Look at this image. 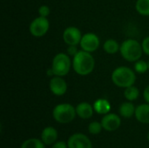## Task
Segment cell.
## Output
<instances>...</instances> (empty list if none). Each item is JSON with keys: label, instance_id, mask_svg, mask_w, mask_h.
<instances>
[{"label": "cell", "instance_id": "obj_9", "mask_svg": "<svg viewBox=\"0 0 149 148\" xmlns=\"http://www.w3.org/2000/svg\"><path fill=\"white\" fill-rule=\"evenodd\" d=\"M82 35L80 31L74 26L67 27L63 33V39L68 45H77L80 44Z\"/></svg>", "mask_w": 149, "mask_h": 148}, {"label": "cell", "instance_id": "obj_4", "mask_svg": "<svg viewBox=\"0 0 149 148\" xmlns=\"http://www.w3.org/2000/svg\"><path fill=\"white\" fill-rule=\"evenodd\" d=\"M76 108L70 104H59L56 106L52 112L54 120L61 124L72 122L76 116Z\"/></svg>", "mask_w": 149, "mask_h": 148}, {"label": "cell", "instance_id": "obj_17", "mask_svg": "<svg viewBox=\"0 0 149 148\" xmlns=\"http://www.w3.org/2000/svg\"><path fill=\"white\" fill-rule=\"evenodd\" d=\"M119 44L116 40L114 39H108L105 42L104 44V50L106 52L109 54H114L120 50Z\"/></svg>", "mask_w": 149, "mask_h": 148}, {"label": "cell", "instance_id": "obj_19", "mask_svg": "<svg viewBox=\"0 0 149 148\" xmlns=\"http://www.w3.org/2000/svg\"><path fill=\"white\" fill-rule=\"evenodd\" d=\"M45 143L38 139H29L23 142L21 148H45Z\"/></svg>", "mask_w": 149, "mask_h": 148}, {"label": "cell", "instance_id": "obj_11", "mask_svg": "<svg viewBox=\"0 0 149 148\" xmlns=\"http://www.w3.org/2000/svg\"><path fill=\"white\" fill-rule=\"evenodd\" d=\"M50 90L56 96H62L67 91V85L64 79L59 76H54L50 80Z\"/></svg>", "mask_w": 149, "mask_h": 148}, {"label": "cell", "instance_id": "obj_25", "mask_svg": "<svg viewBox=\"0 0 149 148\" xmlns=\"http://www.w3.org/2000/svg\"><path fill=\"white\" fill-rule=\"evenodd\" d=\"M78 49L76 47V45H69L68 49H67V52L70 56H75L78 53Z\"/></svg>", "mask_w": 149, "mask_h": 148}, {"label": "cell", "instance_id": "obj_18", "mask_svg": "<svg viewBox=\"0 0 149 148\" xmlns=\"http://www.w3.org/2000/svg\"><path fill=\"white\" fill-rule=\"evenodd\" d=\"M136 10L143 16H149V0H137Z\"/></svg>", "mask_w": 149, "mask_h": 148}, {"label": "cell", "instance_id": "obj_24", "mask_svg": "<svg viewBox=\"0 0 149 148\" xmlns=\"http://www.w3.org/2000/svg\"><path fill=\"white\" fill-rule=\"evenodd\" d=\"M141 45H142L143 51H144L147 55H149V36L148 37H147V38L143 40Z\"/></svg>", "mask_w": 149, "mask_h": 148}, {"label": "cell", "instance_id": "obj_10", "mask_svg": "<svg viewBox=\"0 0 149 148\" xmlns=\"http://www.w3.org/2000/svg\"><path fill=\"white\" fill-rule=\"evenodd\" d=\"M103 129L107 132H113L117 130L121 124L120 118L115 113H107L101 120Z\"/></svg>", "mask_w": 149, "mask_h": 148}, {"label": "cell", "instance_id": "obj_22", "mask_svg": "<svg viewBox=\"0 0 149 148\" xmlns=\"http://www.w3.org/2000/svg\"><path fill=\"white\" fill-rule=\"evenodd\" d=\"M134 70L139 73H144L148 70V63L144 60H138L134 65Z\"/></svg>", "mask_w": 149, "mask_h": 148}, {"label": "cell", "instance_id": "obj_16", "mask_svg": "<svg viewBox=\"0 0 149 148\" xmlns=\"http://www.w3.org/2000/svg\"><path fill=\"white\" fill-rule=\"evenodd\" d=\"M135 107L131 102H124L120 106V114L127 119L131 118L135 113Z\"/></svg>", "mask_w": 149, "mask_h": 148}, {"label": "cell", "instance_id": "obj_8", "mask_svg": "<svg viewBox=\"0 0 149 148\" xmlns=\"http://www.w3.org/2000/svg\"><path fill=\"white\" fill-rule=\"evenodd\" d=\"M80 46L83 49V51L93 52L100 46V38L94 33H86L84 36H82Z\"/></svg>", "mask_w": 149, "mask_h": 148}, {"label": "cell", "instance_id": "obj_1", "mask_svg": "<svg viewBox=\"0 0 149 148\" xmlns=\"http://www.w3.org/2000/svg\"><path fill=\"white\" fill-rule=\"evenodd\" d=\"M95 65V61L93 57L91 55V52L86 51H79L73 57L72 66L74 71L82 76L90 74Z\"/></svg>", "mask_w": 149, "mask_h": 148}, {"label": "cell", "instance_id": "obj_14", "mask_svg": "<svg viewBox=\"0 0 149 148\" xmlns=\"http://www.w3.org/2000/svg\"><path fill=\"white\" fill-rule=\"evenodd\" d=\"M134 115L141 123L149 124V104H142L137 106Z\"/></svg>", "mask_w": 149, "mask_h": 148}, {"label": "cell", "instance_id": "obj_27", "mask_svg": "<svg viewBox=\"0 0 149 148\" xmlns=\"http://www.w3.org/2000/svg\"><path fill=\"white\" fill-rule=\"evenodd\" d=\"M143 96H144V99L149 104V85L145 88L144 92H143Z\"/></svg>", "mask_w": 149, "mask_h": 148}, {"label": "cell", "instance_id": "obj_21", "mask_svg": "<svg viewBox=\"0 0 149 148\" xmlns=\"http://www.w3.org/2000/svg\"><path fill=\"white\" fill-rule=\"evenodd\" d=\"M102 129H103L102 124L97 121H93L90 123L88 126V131L92 134H98L102 131Z\"/></svg>", "mask_w": 149, "mask_h": 148}, {"label": "cell", "instance_id": "obj_5", "mask_svg": "<svg viewBox=\"0 0 149 148\" xmlns=\"http://www.w3.org/2000/svg\"><path fill=\"white\" fill-rule=\"evenodd\" d=\"M70 68L71 59L68 55L65 53H58L53 58L52 69L55 76H65L70 72Z\"/></svg>", "mask_w": 149, "mask_h": 148}, {"label": "cell", "instance_id": "obj_29", "mask_svg": "<svg viewBox=\"0 0 149 148\" xmlns=\"http://www.w3.org/2000/svg\"><path fill=\"white\" fill-rule=\"evenodd\" d=\"M148 70H149V61H148Z\"/></svg>", "mask_w": 149, "mask_h": 148}, {"label": "cell", "instance_id": "obj_20", "mask_svg": "<svg viewBox=\"0 0 149 148\" xmlns=\"http://www.w3.org/2000/svg\"><path fill=\"white\" fill-rule=\"evenodd\" d=\"M139 94H140V92H139L138 88L134 86V85L127 87L125 92H124L125 98L129 101H134V100L137 99L139 97Z\"/></svg>", "mask_w": 149, "mask_h": 148}, {"label": "cell", "instance_id": "obj_28", "mask_svg": "<svg viewBox=\"0 0 149 148\" xmlns=\"http://www.w3.org/2000/svg\"><path fill=\"white\" fill-rule=\"evenodd\" d=\"M148 141H149V133H148Z\"/></svg>", "mask_w": 149, "mask_h": 148}, {"label": "cell", "instance_id": "obj_7", "mask_svg": "<svg viewBox=\"0 0 149 148\" xmlns=\"http://www.w3.org/2000/svg\"><path fill=\"white\" fill-rule=\"evenodd\" d=\"M68 148H93L89 138L83 133L72 134L67 141Z\"/></svg>", "mask_w": 149, "mask_h": 148}, {"label": "cell", "instance_id": "obj_6", "mask_svg": "<svg viewBox=\"0 0 149 148\" xmlns=\"http://www.w3.org/2000/svg\"><path fill=\"white\" fill-rule=\"evenodd\" d=\"M49 21L47 17H38L35 18L30 24V32L36 38H40L45 35L49 30Z\"/></svg>", "mask_w": 149, "mask_h": 148}, {"label": "cell", "instance_id": "obj_12", "mask_svg": "<svg viewBox=\"0 0 149 148\" xmlns=\"http://www.w3.org/2000/svg\"><path fill=\"white\" fill-rule=\"evenodd\" d=\"M58 139V132L52 126L45 127L41 133V140L45 145H52L56 142Z\"/></svg>", "mask_w": 149, "mask_h": 148}, {"label": "cell", "instance_id": "obj_2", "mask_svg": "<svg viewBox=\"0 0 149 148\" xmlns=\"http://www.w3.org/2000/svg\"><path fill=\"white\" fill-rule=\"evenodd\" d=\"M120 51L123 58L129 62L138 61L143 52L142 45L135 39L125 40L120 48Z\"/></svg>", "mask_w": 149, "mask_h": 148}, {"label": "cell", "instance_id": "obj_26", "mask_svg": "<svg viewBox=\"0 0 149 148\" xmlns=\"http://www.w3.org/2000/svg\"><path fill=\"white\" fill-rule=\"evenodd\" d=\"M52 148H68V146L64 141H58V142H55L53 144Z\"/></svg>", "mask_w": 149, "mask_h": 148}, {"label": "cell", "instance_id": "obj_3", "mask_svg": "<svg viewBox=\"0 0 149 148\" xmlns=\"http://www.w3.org/2000/svg\"><path fill=\"white\" fill-rule=\"evenodd\" d=\"M112 80L115 85L122 88H127L134 85L136 80V76L132 69L126 66H120L116 68L113 72Z\"/></svg>", "mask_w": 149, "mask_h": 148}, {"label": "cell", "instance_id": "obj_23", "mask_svg": "<svg viewBox=\"0 0 149 148\" xmlns=\"http://www.w3.org/2000/svg\"><path fill=\"white\" fill-rule=\"evenodd\" d=\"M38 13L41 17H46L50 14V8L47 5H42L38 9Z\"/></svg>", "mask_w": 149, "mask_h": 148}, {"label": "cell", "instance_id": "obj_13", "mask_svg": "<svg viewBox=\"0 0 149 148\" xmlns=\"http://www.w3.org/2000/svg\"><path fill=\"white\" fill-rule=\"evenodd\" d=\"M93 107L87 102L79 103L76 107L77 115L81 119H90L93 114Z\"/></svg>", "mask_w": 149, "mask_h": 148}, {"label": "cell", "instance_id": "obj_15", "mask_svg": "<svg viewBox=\"0 0 149 148\" xmlns=\"http://www.w3.org/2000/svg\"><path fill=\"white\" fill-rule=\"evenodd\" d=\"M93 109L99 114H107L111 109V105L107 99H100L96 100L93 104Z\"/></svg>", "mask_w": 149, "mask_h": 148}]
</instances>
